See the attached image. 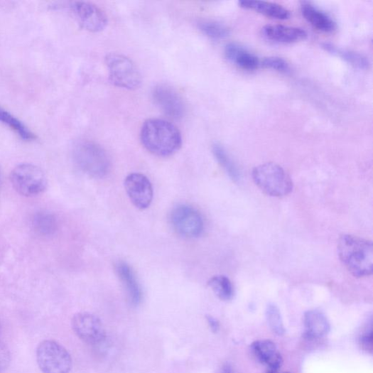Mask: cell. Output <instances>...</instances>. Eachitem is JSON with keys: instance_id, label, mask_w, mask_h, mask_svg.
Instances as JSON below:
<instances>
[{"instance_id": "1", "label": "cell", "mask_w": 373, "mask_h": 373, "mask_svg": "<svg viewBox=\"0 0 373 373\" xmlns=\"http://www.w3.org/2000/svg\"><path fill=\"white\" fill-rule=\"evenodd\" d=\"M140 139L147 151L159 157L175 154L183 145V137L178 128L159 119H151L143 124Z\"/></svg>"}, {"instance_id": "2", "label": "cell", "mask_w": 373, "mask_h": 373, "mask_svg": "<svg viewBox=\"0 0 373 373\" xmlns=\"http://www.w3.org/2000/svg\"><path fill=\"white\" fill-rule=\"evenodd\" d=\"M340 261L356 278L367 277L373 273V244L356 236L344 234L337 244Z\"/></svg>"}, {"instance_id": "3", "label": "cell", "mask_w": 373, "mask_h": 373, "mask_svg": "<svg viewBox=\"0 0 373 373\" xmlns=\"http://www.w3.org/2000/svg\"><path fill=\"white\" fill-rule=\"evenodd\" d=\"M73 159L83 173L92 178H102L109 173L110 160L108 154L96 142H78L73 149Z\"/></svg>"}, {"instance_id": "4", "label": "cell", "mask_w": 373, "mask_h": 373, "mask_svg": "<svg viewBox=\"0 0 373 373\" xmlns=\"http://www.w3.org/2000/svg\"><path fill=\"white\" fill-rule=\"evenodd\" d=\"M252 176L255 185L269 196L283 197L293 190V182L288 172L274 163L256 166Z\"/></svg>"}, {"instance_id": "5", "label": "cell", "mask_w": 373, "mask_h": 373, "mask_svg": "<svg viewBox=\"0 0 373 373\" xmlns=\"http://www.w3.org/2000/svg\"><path fill=\"white\" fill-rule=\"evenodd\" d=\"M105 63L109 71L111 82L118 87L134 90L141 83V76L139 69L129 57L117 53H108Z\"/></svg>"}, {"instance_id": "6", "label": "cell", "mask_w": 373, "mask_h": 373, "mask_svg": "<svg viewBox=\"0 0 373 373\" xmlns=\"http://www.w3.org/2000/svg\"><path fill=\"white\" fill-rule=\"evenodd\" d=\"M38 366L43 373H70L72 360L68 351L59 342L44 340L36 351Z\"/></svg>"}, {"instance_id": "7", "label": "cell", "mask_w": 373, "mask_h": 373, "mask_svg": "<svg viewBox=\"0 0 373 373\" xmlns=\"http://www.w3.org/2000/svg\"><path fill=\"white\" fill-rule=\"evenodd\" d=\"M11 181L19 194L27 197L42 194L48 185L43 170L31 163H21L16 166L11 172Z\"/></svg>"}, {"instance_id": "8", "label": "cell", "mask_w": 373, "mask_h": 373, "mask_svg": "<svg viewBox=\"0 0 373 373\" xmlns=\"http://www.w3.org/2000/svg\"><path fill=\"white\" fill-rule=\"evenodd\" d=\"M169 221L174 231L185 238H198L204 232L202 216L195 209L188 205H179L172 210Z\"/></svg>"}, {"instance_id": "9", "label": "cell", "mask_w": 373, "mask_h": 373, "mask_svg": "<svg viewBox=\"0 0 373 373\" xmlns=\"http://www.w3.org/2000/svg\"><path fill=\"white\" fill-rule=\"evenodd\" d=\"M72 327L80 339L92 345H99L106 339L105 328L94 314L87 312L75 314L72 320Z\"/></svg>"}, {"instance_id": "10", "label": "cell", "mask_w": 373, "mask_h": 373, "mask_svg": "<svg viewBox=\"0 0 373 373\" xmlns=\"http://www.w3.org/2000/svg\"><path fill=\"white\" fill-rule=\"evenodd\" d=\"M126 193L132 204L139 210L148 208L153 198V189L150 180L144 175L132 173L124 181Z\"/></svg>"}, {"instance_id": "11", "label": "cell", "mask_w": 373, "mask_h": 373, "mask_svg": "<svg viewBox=\"0 0 373 373\" xmlns=\"http://www.w3.org/2000/svg\"><path fill=\"white\" fill-rule=\"evenodd\" d=\"M70 9L81 26L90 32H102L108 23L105 13L93 4L77 1L70 5Z\"/></svg>"}, {"instance_id": "12", "label": "cell", "mask_w": 373, "mask_h": 373, "mask_svg": "<svg viewBox=\"0 0 373 373\" xmlns=\"http://www.w3.org/2000/svg\"><path fill=\"white\" fill-rule=\"evenodd\" d=\"M152 97L157 106L168 117L180 120L185 116L184 102L174 90L160 85L153 89Z\"/></svg>"}, {"instance_id": "13", "label": "cell", "mask_w": 373, "mask_h": 373, "mask_svg": "<svg viewBox=\"0 0 373 373\" xmlns=\"http://www.w3.org/2000/svg\"><path fill=\"white\" fill-rule=\"evenodd\" d=\"M263 33L268 39L281 43H293L303 40L307 33L302 28L281 24L266 25Z\"/></svg>"}, {"instance_id": "14", "label": "cell", "mask_w": 373, "mask_h": 373, "mask_svg": "<svg viewBox=\"0 0 373 373\" xmlns=\"http://www.w3.org/2000/svg\"><path fill=\"white\" fill-rule=\"evenodd\" d=\"M254 355L271 371H277L283 363L275 343L269 340L254 341L251 346Z\"/></svg>"}, {"instance_id": "15", "label": "cell", "mask_w": 373, "mask_h": 373, "mask_svg": "<svg viewBox=\"0 0 373 373\" xmlns=\"http://www.w3.org/2000/svg\"><path fill=\"white\" fill-rule=\"evenodd\" d=\"M225 55L229 61L244 70H254L261 65L257 56L236 43L226 45Z\"/></svg>"}, {"instance_id": "16", "label": "cell", "mask_w": 373, "mask_h": 373, "mask_svg": "<svg viewBox=\"0 0 373 373\" xmlns=\"http://www.w3.org/2000/svg\"><path fill=\"white\" fill-rule=\"evenodd\" d=\"M116 270L131 304L134 307L138 306L141 302L142 293L132 269L126 263L121 261L116 265Z\"/></svg>"}, {"instance_id": "17", "label": "cell", "mask_w": 373, "mask_h": 373, "mask_svg": "<svg viewBox=\"0 0 373 373\" xmlns=\"http://www.w3.org/2000/svg\"><path fill=\"white\" fill-rule=\"evenodd\" d=\"M306 337L309 339L320 338L330 330V325L325 315L318 310H308L304 314Z\"/></svg>"}, {"instance_id": "18", "label": "cell", "mask_w": 373, "mask_h": 373, "mask_svg": "<svg viewBox=\"0 0 373 373\" xmlns=\"http://www.w3.org/2000/svg\"><path fill=\"white\" fill-rule=\"evenodd\" d=\"M239 4L244 9L254 11L275 19L286 20L290 18L291 16L290 11L275 3L261 1V0H242Z\"/></svg>"}, {"instance_id": "19", "label": "cell", "mask_w": 373, "mask_h": 373, "mask_svg": "<svg viewBox=\"0 0 373 373\" xmlns=\"http://www.w3.org/2000/svg\"><path fill=\"white\" fill-rule=\"evenodd\" d=\"M301 12L308 22L322 32L332 33L336 28V23L330 16L309 3L302 4Z\"/></svg>"}, {"instance_id": "20", "label": "cell", "mask_w": 373, "mask_h": 373, "mask_svg": "<svg viewBox=\"0 0 373 373\" xmlns=\"http://www.w3.org/2000/svg\"><path fill=\"white\" fill-rule=\"evenodd\" d=\"M0 123L13 130L23 141H31L36 139V136L30 129L2 107H0Z\"/></svg>"}, {"instance_id": "21", "label": "cell", "mask_w": 373, "mask_h": 373, "mask_svg": "<svg viewBox=\"0 0 373 373\" xmlns=\"http://www.w3.org/2000/svg\"><path fill=\"white\" fill-rule=\"evenodd\" d=\"M33 226L36 232L39 235L50 237L58 229V222L53 214L47 211H41L34 215Z\"/></svg>"}, {"instance_id": "22", "label": "cell", "mask_w": 373, "mask_h": 373, "mask_svg": "<svg viewBox=\"0 0 373 373\" xmlns=\"http://www.w3.org/2000/svg\"><path fill=\"white\" fill-rule=\"evenodd\" d=\"M212 152L217 161L226 172L228 177L234 182L239 183L242 178L240 170L232 158L229 156L225 148L216 143L212 147Z\"/></svg>"}, {"instance_id": "23", "label": "cell", "mask_w": 373, "mask_h": 373, "mask_svg": "<svg viewBox=\"0 0 373 373\" xmlns=\"http://www.w3.org/2000/svg\"><path fill=\"white\" fill-rule=\"evenodd\" d=\"M323 48L334 54H337L341 58L351 65L360 70H367L370 63L365 55L353 50H340L330 43H324Z\"/></svg>"}, {"instance_id": "24", "label": "cell", "mask_w": 373, "mask_h": 373, "mask_svg": "<svg viewBox=\"0 0 373 373\" xmlns=\"http://www.w3.org/2000/svg\"><path fill=\"white\" fill-rule=\"evenodd\" d=\"M208 284L215 294L222 301H228L234 296L232 282L225 276H215L210 279Z\"/></svg>"}, {"instance_id": "25", "label": "cell", "mask_w": 373, "mask_h": 373, "mask_svg": "<svg viewBox=\"0 0 373 373\" xmlns=\"http://www.w3.org/2000/svg\"><path fill=\"white\" fill-rule=\"evenodd\" d=\"M198 26L200 31L215 40L226 38L231 33L227 26L217 21H200L198 23Z\"/></svg>"}, {"instance_id": "26", "label": "cell", "mask_w": 373, "mask_h": 373, "mask_svg": "<svg viewBox=\"0 0 373 373\" xmlns=\"http://www.w3.org/2000/svg\"><path fill=\"white\" fill-rule=\"evenodd\" d=\"M266 318L271 330L278 335H282L285 333L281 312L279 308L274 303H270L266 308Z\"/></svg>"}, {"instance_id": "27", "label": "cell", "mask_w": 373, "mask_h": 373, "mask_svg": "<svg viewBox=\"0 0 373 373\" xmlns=\"http://www.w3.org/2000/svg\"><path fill=\"white\" fill-rule=\"evenodd\" d=\"M261 65L268 69L274 70L281 73H289L291 67L288 62L280 57L270 56L265 58Z\"/></svg>"}, {"instance_id": "28", "label": "cell", "mask_w": 373, "mask_h": 373, "mask_svg": "<svg viewBox=\"0 0 373 373\" xmlns=\"http://www.w3.org/2000/svg\"><path fill=\"white\" fill-rule=\"evenodd\" d=\"M11 353L6 344L0 340V373L4 372L10 365Z\"/></svg>"}, {"instance_id": "29", "label": "cell", "mask_w": 373, "mask_h": 373, "mask_svg": "<svg viewBox=\"0 0 373 373\" xmlns=\"http://www.w3.org/2000/svg\"><path fill=\"white\" fill-rule=\"evenodd\" d=\"M361 342L363 348L367 351H372L373 347V333L370 328L366 331L361 337Z\"/></svg>"}, {"instance_id": "30", "label": "cell", "mask_w": 373, "mask_h": 373, "mask_svg": "<svg viewBox=\"0 0 373 373\" xmlns=\"http://www.w3.org/2000/svg\"><path fill=\"white\" fill-rule=\"evenodd\" d=\"M206 318L212 331L215 333H217L220 330V323L218 320L210 315H207Z\"/></svg>"}, {"instance_id": "31", "label": "cell", "mask_w": 373, "mask_h": 373, "mask_svg": "<svg viewBox=\"0 0 373 373\" xmlns=\"http://www.w3.org/2000/svg\"><path fill=\"white\" fill-rule=\"evenodd\" d=\"M221 373H237L231 364H225L221 370Z\"/></svg>"}, {"instance_id": "32", "label": "cell", "mask_w": 373, "mask_h": 373, "mask_svg": "<svg viewBox=\"0 0 373 373\" xmlns=\"http://www.w3.org/2000/svg\"><path fill=\"white\" fill-rule=\"evenodd\" d=\"M268 373H279L277 371H271L270 370ZM283 373H290V372H283Z\"/></svg>"}, {"instance_id": "33", "label": "cell", "mask_w": 373, "mask_h": 373, "mask_svg": "<svg viewBox=\"0 0 373 373\" xmlns=\"http://www.w3.org/2000/svg\"><path fill=\"white\" fill-rule=\"evenodd\" d=\"M0 183H1V175H0Z\"/></svg>"}, {"instance_id": "34", "label": "cell", "mask_w": 373, "mask_h": 373, "mask_svg": "<svg viewBox=\"0 0 373 373\" xmlns=\"http://www.w3.org/2000/svg\"><path fill=\"white\" fill-rule=\"evenodd\" d=\"M0 333H1V325H0Z\"/></svg>"}]
</instances>
